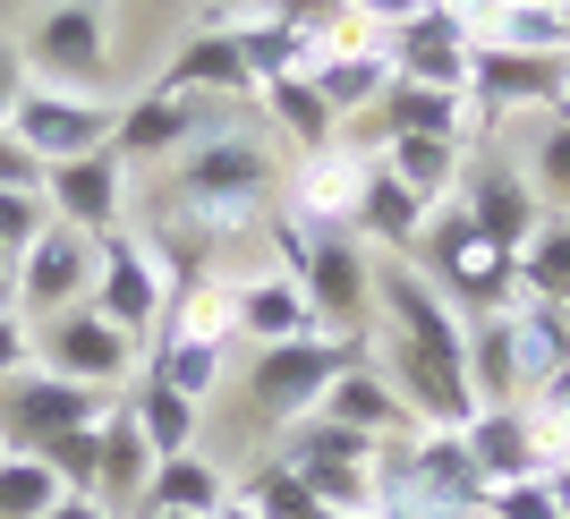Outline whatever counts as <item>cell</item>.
<instances>
[{
    "label": "cell",
    "mask_w": 570,
    "mask_h": 519,
    "mask_svg": "<svg viewBox=\"0 0 570 519\" xmlns=\"http://www.w3.org/2000/svg\"><path fill=\"white\" fill-rule=\"evenodd\" d=\"M282 238V273L298 282L315 332L324 341H366L375 324V256L357 231H298V222H273Z\"/></svg>",
    "instance_id": "obj_1"
},
{
    "label": "cell",
    "mask_w": 570,
    "mask_h": 519,
    "mask_svg": "<svg viewBox=\"0 0 570 519\" xmlns=\"http://www.w3.org/2000/svg\"><path fill=\"white\" fill-rule=\"evenodd\" d=\"M409 256H417L426 290L460 315V324L502 315L511 298H520V264L502 256V247H485V238H476V222H469L460 205H434V213H426V238H417Z\"/></svg>",
    "instance_id": "obj_2"
},
{
    "label": "cell",
    "mask_w": 570,
    "mask_h": 519,
    "mask_svg": "<svg viewBox=\"0 0 570 519\" xmlns=\"http://www.w3.org/2000/svg\"><path fill=\"white\" fill-rule=\"evenodd\" d=\"M18 69L35 86H60V95H102L111 86V9L102 0H51L26 26Z\"/></svg>",
    "instance_id": "obj_3"
},
{
    "label": "cell",
    "mask_w": 570,
    "mask_h": 519,
    "mask_svg": "<svg viewBox=\"0 0 570 519\" xmlns=\"http://www.w3.org/2000/svg\"><path fill=\"white\" fill-rule=\"evenodd\" d=\"M562 77H570V51L476 43L469 51V119H476V128H528V119H553V111H562Z\"/></svg>",
    "instance_id": "obj_4"
},
{
    "label": "cell",
    "mask_w": 570,
    "mask_h": 519,
    "mask_svg": "<svg viewBox=\"0 0 570 519\" xmlns=\"http://www.w3.org/2000/svg\"><path fill=\"white\" fill-rule=\"evenodd\" d=\"M35 366L60 375V383H86L102 401H119V392L145 375V341L102 324L95 307H69V315H51V324H35Z\"/></svg>",
    "instance_id": "obj_5"
},
{
    "label": "cell",
    "mask_w": 570,
    "mask_h": 519,
    "mask_svg": "<svg viewBox=\"0 0 570 519\" xmlns=\"http://www.w3.org/2000/svg\"><path fill=\"white\" fill-rule=\"evenodd\" d=\"M86 307L102 315V324H119L128 341H145V332L170 315V273L163 256H154V238L137 231H111L95 238V282H86Z\"/></svg>",
    "instance_id": "obj_6"
},
{
    "label": "cell",
    "mask_w": 570,
    "mask_h": 519,
    "mask_svg": "<svg viewBox=\"0 0 570 519\" xmlns=\"http://www.w3.org/2000/svg\"><path fill=\"white\" fill-rule=\"evenodd\" d=\"M366 358V341H282V350H256V366H247V401H256L264 425H298L315 418V401H324V383L341 375V366H357Z\"/></svg>",
    "instance_id": "obj_7"
},
{
    "label": "cell",
    "mask_w": 570,
    "mask_h": 519,
    "mask_svg": "<svg viewBox=\"0 0 570 519\" xmlns=\"http://www.w3.org/2000/svg\"><path fill=\"white\" fill-rule=\"evenodd\" d=\"M383 69L409 77V86H443V95H469V51H476V26L460 0H426L417 18H401L392 35H375Z\"/></svg>",
    "instance_id": "obj_8"
},
{
    "label": "cell",
    "mask_w": 570,
    "mask_h": 519,
    "mask_svg": "<svg viewBox=\"0 0 570 519\" xmlns=\"http://www.w3.org/2000/svg\"><path fill=\"white\" fill-rule=\"evenodd\" d=\"M102 392H86V383H60L43 375V366H26V375L0 383V451H51L60 434H86V425H102Z\"/></svg>",
    "instance_id": "obj_9"
},
{
    "label": "cell",
    "mask_w": 570,
    "mask_h": 519,
    "mask_svg": "<svg viewBox=\"0 0 570 519\" xmlns=\"http://www.w3.org/2000/svg\"><path fill=\"white\" fill-rule=\"evenodd\" d=\"M111 111H119L111 95H60V86H35V77H26L18 111H9V137L51 170V163H77V154H102V145H111Z\"/></svg>",
    "instance_id": "obj_10"
},
{
    "label": "cell",
    "mask_w": 570,
    "mask_h": 519,
    "mask_svg": "<svg viewBox=\"0 0 570 519\" xmlns=\"http://www.w3.org/2000/svg\"><path fill=\"white\" fill-rule=\"evenodd\" d=\"M452 205L469 213L476 238H485V247H502L511 264H520L528 238L546 231V205H537V188L520 179V163H502V154H485V145L469 154V170H460V188H452Z\"/></svg>",
    "instance_id": "obj_11"
},
{
    "label": "cell",
    "mask_w": 570,
    "mask_h": 519,
    "mask_svg": "<svg viewBox=\"0 0 570 519\" xmlns=\"http://www.w3.org/2000/svg\"><path fill=\"white\" fill-rule=\"evenodd\" d=\"M43 205H51V222L77 231V238L128 231V163H119L111 145H102V154H77V163H51L43 170Z\"/></svg>",
    "instance_id": "obj_12"
},
{
    "label": "cell",
    "mask_w": 570,
    "mask_h": 519,
    "mask_svg": "<svg viewBox=\"0 0 570 519\" xmlns=\"http://www.w3.org/2000/svg\"><path fill=\"white\" fill-rule=\"evenodd\" d=\"M460 443H469L476 477H485V494H502V486H528V477H546L562 451H553V434L537 418H528V401H502V409H469V425H460Z\"/></svg>",
    "instance_id": "obj_13"
},
{
    "label": "cell",
    "mask_w": 570,
    "mask_h": 519,
    "mask_svg": "<svg viewBox=\"0 0 570 519\" xmlns=\"http://www.w3.org/2000/svg\"><path fill=\"white\" fill-rule=\"evenodd\" d=\"M375 341H383V332H375ZM383 383L401 392L409 425H443V434H460L469 409H476L469 366H460V358H434V350H409V341H383Z\"/></svg>",
    "instance_id": "obj_14"
},
{
    "label": "cell",
    "mask_w": 570,
    "mask_h": 519,
    "mask_svg": "<svg viewBox=\"0 0 570 519\" xmlns=\"http://www.w3.org/2000/svg\"><path fill=\"white\" fill-rule=\"evenodd\" d=\"M18 315L26 324H51V315H69V307H86V282H95V238H77V231H60L51 222L35 247L18 256Z\"/></svg>",
    "instance_id": "obj_15"
},
{
    "label": "cell",
    "mask_w": 570,
    "mask_h": 519,
    "mask_svg": "<svg viewBox=\"0 0 570 519\" xmlns=\"http://www.w3.org/2000/svg\"><path fill=\"white\" fill-rule=\"evenodd\" d=\"M196 137H205V102L170 95L163 77H154L137 102H119V111H111V154H119L128 170H145V163H179Z\"/></svg>",
    "instance_id": "obj_16"
},
{
    "label": "cell",
    "mask_w": 570,
    "mask_h": 519,
    "mask_svg": "<svg viewBox=\"0 0 570 519\" xmlns=\"http://www.w3.org/2000/svg\"><path fill=\"white\" fill-rule=\"evenodd\" d=\"M375 315H383V341H409V350H434V358H460V341H469V324L434 298L409 256L375 264Z\"/></svg>",
    "instance_id": "obj_17"
},
{
    "label": "cell",
    "mask_w": 570,
    "mask_h": 519,
    "mask_svg": "<svg viewBox=\"0 0 570 519\" xmlns=\"http://www.w3.org/2000/svg\"><path fill=\"white\" fill-rule=\"evenodd\" d=\"M315 418H333V425H350V434H366V443H401V425H409V409H401V392L383 383V366H375V350L357 358V366H341L333 383H324V401H315Z\"/></svg>",
    "instance_id": "obj_18"
},
{
    "label": "cell",
    "mask_w": 570,
    "mask_h": 519,
    "mask_svg": "<svg viewBox=\"0 0 570 519\" xmlns=\"http://www.w3.org/2000/svg\"><path fill=\"white\" fill-rule=\"evenodd\" d=\"M357 188H366V154L350 145H324L298 163V231H357Z\"/></svg>",
    "instance_id": "obj_19"
},
{
    "label": "cell",
    "mask_w": 570,
    "mask_h": 519,
    "mask_svg": "<svg viewBox=\"0 0 570 519\" xmlns=\"http://www.w3.org/2000/svg\"><path fill=\"white\" fill-rule=\"evenodd\" d=\"M230 324H238V341H256V350L315 341V315H307V298H298L289 273H247V282H230Z\"/></svg>",
    "instance_id": "obj_20"
},
{
    "label": "cell",
    "mask_w": 570,
    "mask_h": 519,
    "mask_svg": "<svg viewBox=\"0 0 570 519\" xmlns=\"http://www.w3.org/2000/svg\"><path fill=\"white\" fill-rule=\"evenodd\" d=\"M163 86H170V95H188V102H205V95H256V69H247V51L230 43V26H205V35H188V43L170 51Z\"/></svg>",
    "instance_id": "obj_21"
},
{
    "label": "cell",
    "mask_w": 570,
    "mask_h": 519,
    "mask_svg": "<svg viewBox=\"0 0 570 519\" xmlns=\"http://www.w3.org/2000/svg\"><path fill=\"white\" fill-rule=\"evenodd\" d=\"M145 477H154V443L137 434L128 401H111V409H102V477H95V502L111 519H128L145 502Z\"/></svg>",
    "instance_id": "obj_22"
},
{
    "label": "cell",
    "mask_w": 570,
    "mask_h": 519,
    "mask_svg": "<svg viewBox=\"0 0 570 519\" xmlns=\"http://www.w3.org/2000/svg\"><path fill=\"white\" fill-rule=\"evenodd\" d=\"M238 486L205 460V451H179V460H154V477H145V502L128 519H145V511H179V519H214L222 502H230Z\"/></svg>",
    "instance_id": "obj_23"
},
{
    "label": "cell",
    "mask_w": 570,
    "mask_h": 519,
    "mask_svg": "<svg viewBox=\"0 0 570 519\" xmlns=\"http://www.w3.org/2000/svg\"><path fill=\"white\" fill-rule=\"evenodd\" d=\"M426 213H434L426 196H409L383 163H366V188H357V238H375V247L409 256V247L426 238Z\"/></svg>",
    "instance_id": "obj_24"
},
{
    "label": "cell",
    "mask_w": 570,
    "mask_h": 519,
    "mask_svg": "<svg viewBox=\"0 0 570 519\" xmlns=\"http://www.w3.org/2000/svg\"><path fill=\"white\" fill-rule=\"evenodd\" d=\"M469 154H476V145H460V137H392L375 163L392 170L409 196H426V205H452L460 170H469Z\"/></svg>",
    "instance_id": "obj_25"
},
{
    "label": "cell",
    "mask_w": 570,
    "mask_h": 519,
    "mask_svg": "<svg viewBox=\"0 0 570 519\" xmlns=\"http://www.w3.org/2000/svg\"><path fill=\"white\" fill-rule=\"evenodd\" d=\"M502 324H511V358H520V392H537V383L570 358V307L511 298V307H502Z\"/></svg>",
    "instance_id": "obj_26"
},
{
    "label": "cell",
    "mask_w": 570,
    "mask_h": 519,
    "mask_svg": "<svg viewBox=\"0 0 570 519\" xmlns=\"http://www.w3.org/2000/svg\"><path fill=\"white\" fill-rule=\"evenodd\" d=\"M222 375H230V350H222V341H179V332H170V341L145 350V383H163V392H179V401H196V409L222 392Z\"/></svg>",
    "instance_id": "obj_27"
},
{
    "label": "cell",
    "mask_w": 570,
    "mask_h": 519,
    "mask_svg": "<svg viewBox=\"0 0 570 519\" xmlns=\"http://www.w3.org/2000/svg\"><path fill=\"white\" fill-rule=\"evenodd\" d=\"M460 366H469L476 409L528 401V392H520V358H511V324H502V315H476V324H469V341H460Z\"/></svg>",
    "instance_id": "obj_28"
},
{
    "label": "cell",
    "mask_w": 570,
    "mask_h": 519,
    "mask_svg": "<svg viewBox=\"0 0 570 519\" xmlns=\"http://www.w3.org/2000/svg\"><path fill=\"white\" fill-rule=\"evenodd\" d=\"M128 401V418H137V434L154 443V460H179V451H196V425H205V409L196 401H179V392H163V383H128L119 392Z\"/></svg>",
    "instance_id": "obj_29"
},
{
    "label": "cell",
    "mask_w": 570,
    "mask_h": 519,
    "mask_svg": "<svg viewBox=\"0 0 570 519\" xmlns=\"http://www.w3.org/2000/svg\"><path fill=\"white\" fill-rule=\"evenodd\" d=\"M282 460L289 469H375L383 443H366V434H350L333 418H298V425H282Z\"/></svg>",
    "instance_id": "obj_30"
},
{
    "label": "cell",
    "mask_w": 570,
    "mask_h": 519,
    "mask_svg": "<svg viewBox=\"0 0 570 519\" xmlns=\"http://www.w3.org/2000/svg\"><path fill=\"white\" fill-rule=\"evenodd\" d=\"M256 102H264V111H273V128H282V137H298V145H307V154H324V145H341V119L324 111V95H315L307 77H264V86H256Z\"/></svg>",
    "instance_id": "obj_31"
},
{
    "label": "cell",
    "mask_w": 570,
    "mask_h": 519,
    "mask_svg": "<svg viewBox=\"0 0 570 519\" xmlns=\"http://www.w3.org/2000/svg\"><path fill=\"white\" fill-rule=\"evenodd\" d=\"M520 179L537 188L546 213H570V119H528V154H520Z\"/></svg>",
    "instance_id": "obj_32"
},
{
    "label": "cell",
    "mask_w": 570,
    "mask_h": 519,
    "mask_svg": "<svg viewBox=\"0 0 570 519\" xmlns=\"http://www.w3.org/2000/svg\"><path fill=\"white\" fill-rule=\"evenodd\" d=\"M520 298L570 307V213H546V231L520 247Z\"/></svg>",
    "instance_id": "obj_33"
},
{
    "label": "cell",
    "mask_w": 570,
    "mask_h": 519,
    "mask_svg": "<svg viewBox=\"0 0 570 519\" xmlns=\"http://www.w3.org/2000/svg\"><path fill=\"white\" fill-rule=\"evenodd\" d=\"M69 494L35 451H0V519H43L51 502Z\"/></svg>",
    "instance_id": "obj_34"
},
{
    "label": "cell",
    "mask_w": 570,
    "mask_h": 519,
    "mask_svg": "<svg viewBox=\"0 0 570 519\" xmlns=\"http://www.w3.org/2000/svg\"><path fill=\"white\" fill-rule=\"evenodd\" d=\"M43 231H51L43 188H0V247H9V256H26V247H35Z\"/></svg>",
    "instance_id": "obj_35"
},
{
    "label": "cell",
    "mask_w": 570,
    "mask_h": 519,
    "mask_svg": "<svg viewBox=\"0 0 570 519\" xmlns=\"http://www.w3.org/2000/svg\"><path fill=\"white\" fill-rule=\"evenodd\" d=\"M528 418H537V425H546V434H553V451L570 443V358H562V366H553L546 383H537V392H528Z\"/></svg>",
    "instance_id": "obj_36"
},
{
    "label": "cell",
    "mask_w": 570,
    "mask_h": 519,
    "mask_svg": "<svg viewBox=\"0 0 570 519\" xmlns=\"http://www.w3.org/2000/svg\"><path fill=\"white\" fill-rule=\"evenodd\" d=\"M264 18H282V26H298V35H315V43H324V35H341V26H350V9H341V0H264Z\"/></svg>",
    "instance_id": "obj_37"
},
{
    "label": "cell",
    "mask_w": 570,
    "mask_h": 519,
    "mask_svg": "<svg viewBox=\"0 0 570 519\" xmlns=\"http://www.w3.org/2000/svg\"><path fill=\"white\" fill-rule=\"evenodd\" d=\"M341 9H350V26H366V35H392V26L417 18L426 0H341Z\"/></svg>",
    "instance_id": "obj_38"
},
{
    "label": "cell",
    "mask_w": 570,
    "mask_h": 519,
    "mask_svg": "<svg viewBox=\"0 0 570 519\" xmlns=\"http://www.w3.org/2000/svg\"><path fill=\"white\" fill-rule=\"evenodd\" d=\"M26 366H35V324H26V315H9V324H0V383L26 375Z\"/></svg>",
    "instance_id": "obj_39"
},
{
    "label": "cell",
    "mask_w": 570,
    "mask_h": 519,
    "mask_svg": "<svg viewBox=\"0 0 570 519\" xmlns=\"http://www.w3.org/2000/svg\"><path fill=\"white\" fill-rule=\"evenodd\" d=\"M0 188H43V163H35L9 128H0Z\"/></svg>",
    "instance_id": "obj_40"
},
{
    "label": "cell",
    "mask_w": 570,
    "mask_h": 519,
    "mask_svg": "<svg viewBox=\"0 0 570 519\" xmlns=\"http://www.w3.org/2000/svg\"><path fill=\"white\" fill-rule=\"evenodd\" d=\"M18 95H26V69H18V51L0 43V128H9V111H18Z\"/></svg>",
    "instance_id": "obj_41"
},
{
    "label": "cell",
    "mask_w": 570,
    "mask_h": 519,
    "mask_svg": "<svg viewBox=\"0 0 570 519\" xmlns=\"http://www.w3.org/2000/svg\"><path fill=\"white\" fill-rule=\"evenodd\" d=\"M43 519H111V511H102V502L95 494H60V502H51V511Z\"/></svg>",
    "instance_id": "obj_42"
},
{
    "label": "cell",
    "mask_w": 570,
    "mask_h": 519,
    "mask_svg": "<svg viewBox=\"0 0 570 519\" xmlns=\"http://www.w3.org/2000/svg\"><path fill=\"white\" fill-rule=\"evenodd\" d=\"M546 502L570 519V460H553V469H546Z\"/></svg>",
    "instance_id": "obj_43"
},
{
    "label": "cell",
    "mask_w": 570,
    "mask_h": 519,
    "mask_svg": "<svg viewBox=\"0 0 570 519\" xmlns=\"http://www.w3.org/2000/svg\"><path fill=\"white\" fill-rule=\"evenodd\" d=\"M214 519H264V511H256V502H247V494H230V502H222Z\"/></svg>",
    "instance_id": "obj_44"
},
{
    "label": "cell",
    "mask_w": 570,
    "mask_h": 519,
    "mask_svg": "<svg viewBox=\"0 0 570 519\" xmlns=\"http://www.w3.org/2000/svg\"><path fill=\"white\" fill-rule=\"evenodd\" d=\"M9 315H18V282H9V273H0V324H9Z\"/></svg>",
    "instance_id": "obj_45"
},
{
    "label": "cell",
    "mask_w": 570,
    "mask_h": 519,
    "mask_svg": "<svg viewBox=\"0 0 570 519\" xmlns=\"http://www.w3.org/2000/svg\"><path fill=\"white\" fill-rule=\"evenodd\" d=\"M553 26H562V51H570V0H562V9H553Z\"/></svg>",
    "instance_id": "obj_46"
},
{
    "label": "cell",
    "mask_w": 570,
    "mask_h": 519,
    "mask_svg": "<svg viewBox=\"0 0 570 519\" xmlns=\"http://www.w3.org/2000/svg\"><path fill=\"white\" fill-rule=\"evenodd\" d=\"M511 9H562V0H511Z\"/></svg>",
    "instance_id": "obj_47"
},
{
    "label": "cell",
    "mask_w": 570,
    "mask_h": 519,
    "mask_svg": "<svg viewBox=\"0 0 570 519\" xmlns=\"http://www.w3.org/2000/svg\"><path fill=\"white\" fill-rule=\"evenodd\" d=\"M0 273H18V256H9V247H0Z\"/></svg>",
    "instance_id": "obj_48"
},
{
    "label": "cell",
    "mask_w": 570,
    "mask_h": 519,
    "mask_svg": "<svg viewBox=\"0 0 570 519\" xmlns=\"http://www.w3.org/2000/svg\"><path fill=\"white\" fill-rule=\"evenodd\" d=\"M562 119H570V77H562Z\"/></svg>",
    "instance_id": "obj_49"
},
{
    "label": "cell",
    "mask_w": 570,
    "mask_h": 519,
    "mask_svg": "<svg viewBox=\"0 0 570 519\" xmlns=\"http://www.w3.org/2000/svg\"><path fill=\"white\" fill-rule=\"evenodd\" d=\"M469 519H494V511H485V502H476V511H469Z\"/></svg>",
    "instance_id": "obj_50"
},
{
    "label": "cell",
    "mask_w": 570,
    "mask_h": 519,
    "mask_svg": "<svg viewBox=\"0 0 570 519\" xmlns=\"http://www.w3.org/2000/svg\"><path fill=\"white\" fill-rule=\"evenodd\" d=\"M145 519H179V511H145Z\"/></svg>",
    "instance_id": "obj_51"
},
{
    "label": "cell",
    "mask_w": 570,
    "mask_h": 519,
    "mask_svg": "<svg viewBox=\"0 0 570 519\" xmlns=\"http://www.w3.org/2000/svg\"><path fill=\"white\" fill-rule=\"evenodd\" d=\"M562 460H570V443H562Z\"/></svg>",
    "instance_id": "obj_52"
}]
</instances>
